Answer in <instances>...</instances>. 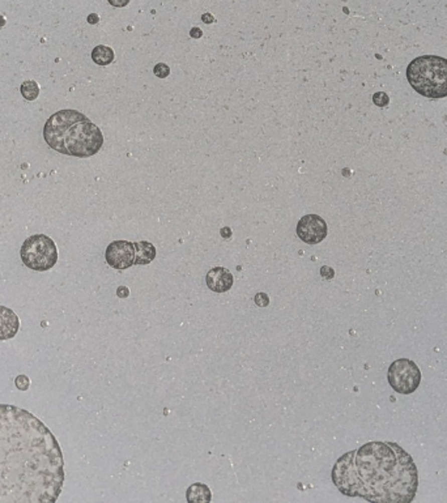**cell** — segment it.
<instances>
[{
	"label": "cell",
	"instance_id": "cell-11",
	"mask_svg": "<svg viewBox=\"0 0 447 503\" xmlns=\"http://www.w3.org/2000/svg\"><path fill=\"white\" fill-rule=\"evenodd\" d=\"M133 245H135L136 250V265H145L155 260V258H156V247L151 242L140 241L135 242Z\"/></svg>",
	"mask_w": 447,
	"mask_h": 503
},
{
	"label": "cell",
	"instance_id": "cell-26",
	"mask_svg": "<svg viewBox=\"0 0 447 503\" xmlns=\"http://www.w3.org/2000/svg\"><path fill=\"white\" fill-rule=\"evenodd\" d=\"M6 25V19L3 16H0V28H3Z\"/></svg>",
	"mask_w": 447,
	"mask_h": 503
},
{
	"label": "cell",
	"instance_id": "cell-24",
	"mask_svg": "<svg viewBox=\"0 0 447 503\" xmlns=\"http://www.w3.org/2000/svg\"><path fill=\"white\" fill-rule=\"evenodd\" d=\"M98 21H99V17L97 14H90L89 16H88V23L92 24V25H96V24H98Z\"/></svg>",
	"mask_w": 447,
	"mask_h": 503
},
{
	"label": "cell",
	"instance_id": "cell-6",
	"mask_svg": "<svg viewBox=\"0 0 447 503\" xmlns=\"http://www.w3.org/2000/svg\"><path fill=\"white\" fill-rule=\"evenodd\" d=\"M387 381L397 394L411 395L416 392L421 383V371L417 364L408 358H399L390 365Z\"/></svg>",
	"mask_w": 447,
	"mask_h": 503
},
{
	"label": "cell",
	"instance_id": "cell-18",
	"mask_svg": "<svg viewBox=\"0 0 447 503\" xmlns=\"http://www.w3.org/2000/svg\"><path fill=\"white\" fill-rule=\"evenodd\" d=\"M15 383H16V387L19 388V390L27 391L30 386V379L27 377V375H19V377L16 378Z\"/></svg>",
	"mask_w": 447,
	"mask_h": 503
},
{
	"label": "cell",
	"instance_id": "cell-10",
	"mask_svg": "<svg viewBox=\"0 0 447 503\" xmlns=\"http://www.w3.org/2000/svg\"><path fill=\"white\" fill-rule=\"evenodd\" d=\"M20 328V319L6 306H0V340L15 338Z\"/></svg>",
	"mask_w": 447,
	"mask_h": 503
},
{
	"label": "cell",
	"instance_id": "cell-12",
	"mask_svg": "<svg viewBox=\"0 0 447 503\" xmlns=\"http://www.w3.org/2000/svg\"><path fill=\"white\" fill-rule=\"evenodd\" d=\"M186 498H187V502L190 503H207L211 502V499H212V493H211V489L207 486L206 483L196 482L189 486V489L186 491Z\"/></svg>",
	"mask_w": 447,
	"mask_h": 503
},
{
	"label": "cell",
	"instance_id": "cell-17",
	"mask_svg": "<svg viewBox=\"0 0 447 503\" xmlns=\"http://www.w3.org/2000/svg\"><path fill=\"white\" fill-rule=\"evenodd\" d=\"M254 302L255 305L259 306V307H267L269 305V297L265 293H256L255 297H254Z\"/></svg>",
	"mask_w": 447,
	"mask_h": 503
},
{
	"label": "cell",
	"instance_id": "cell-25",
	"mask_svg": "<svg viewBox=\"0 0 447 503\" xmlns=\"http://www.w3.org/2000/svg\"><path fill=\"white\" fill-rule=\"evenodd\" d=\"M220 233H221V235L224 238H230V237H232V229L230 228H222Z\"/></svg>",
	"mask_w": 447,
	"mask_h": 503
},
{
	"label": "cell",
	"instance_id": "cell-14",
	"mask_svg": "<svg viewBox=\"0 0 447 503\" xmlns=\"http://www.w3.org/2000/svg\"><path fill=\"white\" fill-rule=\"evenodd\" d=\"M20 92L25 99H28V101H34L37 97L40 96V86H38V84H37L36 81L29 80V81H25V83L21 84Z\"/></svg>",
	"mask_w": 447,
	"mask_h": 503
},
{
	"label": "cell",
	"instance_id": "cell-15",
	"mask_svg": "<svg viewBox=\"0 0 447 503\" xmlns=\"http://www.w3.org/2000/svg\"><path fill=\"white\" fill-rule=\"evenodd\" d=\"M153 73H155L157 77H160V79H165V77H168L170 75V68L168 64L159 63L155 66V68H153Z\"/></svg>",
	"mask_w": 447,
	"mask_h": 503
},
{
	"label": "cell",
	"instance_id": "cell-22",
	"mask_svg": "<svg viewBox=\"0 0 447 503\" xmlns=\"http://www.w3.org/2000/svg\"><path fill=\"white\" fill-rule=\"evenodd\" d=\"M190 36H191L192 38H200V37L203 36V30L200 29V28H192V29L190 30Z\"/></svg>",
	"mask_w": 447,
	"mask_h": 503
},
{
	"label": "cell",
	"instance_id": "cell-23",
	"mask_svg": "<svg viewBox=\"0 0 447 503\" xmlns=\"http://www.w3.org/2000/svg\"><path fill=\"white\" fill-rule=\"evenodd\" d=\"M202 20H203V23H204V24H213V23H215V19H213V16L211 14H204V15H203Z\"/></svg>",
	"mask_w": 447,
	"mask_h": 503
},
{
	"label": "cell",
	"instance_id": "cell-5",
	"mask_svg": "<svg viewBox=\"0 0 447 503\" xmlns=\"http://www.w3.org/2000/svg\"><path fill=\"white\" fill-rule=\"evenodd\" d=\"M21 260L33 271H49L58 262L55 242L45 234L32 235L24 242L20 250Z\"/></svg>",
	"mask_w": 447,
	"mask_h": 503
},
{
	"label": "cell",
	"instance_id": "cell-2",
	"mask_svg": "<svg viewBox=\"0 0 447 503\" xmlns=\"http://www.w3.org/2000/svg\"><path fill=\"white\" fill-rule=\"evenodd\" d=\"M332 481L348 496L369 502L409 503L418 487L417 465L394 442H369L336 461Z\"/></svg>",
	"mask_w": 447,
	"mask_h": 503
},
{
	"label": "cell",
	"instance_id": "cell-7",
	"mask_svg": "<svg viewBox=\"0 0 447 503\" xmlns=\"http://www.w3.org/2000/svg\"><path fill=\"white\" fill-rule=\"evenodd\" d=\"M295 233L308 245H318L327 237V222L318 215H306L298 221Z\"/></svg>",
	"mask_w": 447,
	"mask_h": 503
},
{
	"label": "cell",
	"instance_id": "cell-13",
	"mask_svg": "<svg viewBox=\"0 0 447 503\" xmlns=\"http://www.w3.org/2000/svg\"><path fill=\"white\" fill-rule=\"evenodd\" d=\"M114 57L115 55H114L113 49L105 45H98L92 51L93 62L98 66H109L110 63H113Z\"/></svg>",
	"mask_w": 447,
	"mask_h": 503
},
{
	"label": "cell",
	"instance_id": "cell-16",
	"mask_svg": "<svg viewBox=\"0 0 447 503\" xmlns=\"http://www.w3.org/2000/svg\"><path fill=\"white\" fill-rule=\"evenodd\" d=\"M388 101H390V98H388L387 94L383 92H378L373 96V102H374L378 107L387 106Z\"/></svg>",
	"mask_w": 447,
	"mask_h": 503
},
{
	"label": "cell",
	"instance_id": "cell-9",
	"mask_svg": "<svg viewBox=\"0 0 447 503\" xmlns=\"http://www.w3.org/2000/svg\"><path fill=\"white\" fill-rule=\"evenodd\" d=\"M206 282L209 290L213 293H226L232 289L234 277L232 272L224 267H215L207 273Z\"/></svg>",
	"mask_w": 447,
	"mask_h": 503
},
{
	"label": "cell",
	"instance_id": "cell-21",
	"mask_svg": "<svg viewBox=\"0 0 447 503\" xmlns=\"http://www.w3.org/2000/svg\"><path fill=\"white\" fill-rule=\"evenodd\" d=\"M116 295L119 298H127L129 295V289L127 286H119L116 289Z\"/></svg>",
	"mask_w": 447,
	"mask_h": 503
},
{
	"label": "cell",
	"instance_id": "cell-3",
	"mask_svg": "<svg viewBox=\"0 0 447 503\" xmlns=\"http://www.w3.org/2000/svg\"><path fill=\"white\" fill-rule=\"evenodd\" d=\"M43 137L57 152L86 158L94 156L103 145L101 129L77 110H60L50 116L43 128Z\"/></svg>",
	"mask_w": 447,
	"mask_h": 503
},
{
	"label": "cell",
	"instance_id": "cell-19",
	"mask_svg": "<svg viewBox=\"0 0 447 503\" xmlns=\"http://www.w3.org/2000/svg\"><path fill=\"white\" fill-rule=\"evenodd\" d=\"M113 7H116V8H122V7H126V6H128L129 4V2L131 0H107Z\"/></svg>",
	"mask_w": 447,
	"mask_h": 503
},
{
	"label": "cell",
	"instance_id": "cell-1",
	"mask_svg": "<svg viewBox=\"0 0 447 503\" xmlns=\"http://www.w3.org/2000/svg\"><path fill=\"white\" fill-rule=\"evenodd\" d=\"M64 481L57 438L30 412L0 404V503L55 502Z\"/></svg>",
	"mask_w": 447,
	"mask_h": 503
},
{
	"label": "cell",
	"instance_id": "cell-4",
	"mask_svg": "<svg viewBox=\"0 0 447 503\" xmlns=\"http://www.w3.org/2000/svg\"><path fill=\"white\" fill-rule=\"evenodd\" d=\"M409 85L426 98L447 97V59L439 55H421L407 66Z\"/></svg>",
	"mask_w": 447,
	"mask_h": 503
},
{
	"label": "cell",
	"instance_id": "cell-8",
	"mask_svg": "<svg viewBox=\"0 0 447 503\" xmlns=\"http://www.w3.org/2000/svg\"><path fill=\"white\" fill-rule=\"evenodd\" d=\"M105 258L110 267L114 269H127L135 264L136 250L132 242L114 241L106 248Z\"/></svg>",
	"mask_w": 447,
	"mask_h": 503
},
{
	"label": "cell",
	"instance_id": "cell-20",
	"mask_svg": "<svg viewBox=\"0 0 447 503\" xmlns=\"http://www.w3.org/2000/svg\"><path fill=\"white\" fill-rule=\"evenodd\" d=\"M321 275L323 276L325 278H332L334 277V269L332 268H330V267H327V265H325V267H322V269H321Z\"/></svg>",
	"mask_w": 447,
	"mask_h": 503
}]
</instances>
